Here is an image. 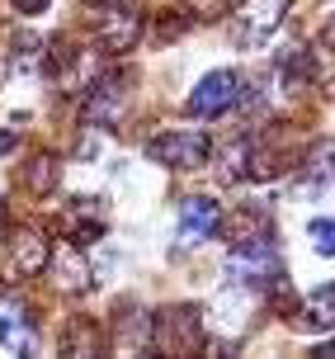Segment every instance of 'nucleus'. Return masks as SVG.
<instances>
[{"mask_svg": "<svg viewBox=\"0 0 335 359\" xmlns=\"http://www.w3.org/2000/svg\"><path fill=\"white\" fill-rule=\"evenodd\" d=\"M222 227V208L212 198H184L179 208V246H198Z\"/></svg>", "mask_w": 335, "mask_h": 359, "instance_id": "obj_5", "label": "nucleus"}, {"mask_svg": "<svg viewBox=\"0 0 335 359\" xmlns=\"http://www.w3.org/2000/svg\"><path fill=\"white\" fill-rule=\"evenodd\" d=\"M0 345L5 350H15V355H29L34 350V317H29V307L19 303V298H0Z\"/></svg>", "mask_w": 335, "mask_h": 359, "instance_id": "obj_6", "label": "nucleus"}, {"mask_svg": "<svg viewBox=\"0 0 335 359\" xmlns=\"http://www.w3.org/2000/svg\"><path fill=\"white\" fill-rule=\"evenodd\" d=\"M57 274H62V288H86L90 284V269H86V255H81V241H67L62 251L53 255Z\"/></svg>", "mask_w": 335, "mask_h": 359, "instance_id": "obj_10", "label": "nucleus"}, {"mask_svg": "<svg viewBox=\"0 0 335 359\" xmlns=\"http://www.w3.org/2000/svg\"><path fill=\"white\" fill-rule=\"evenodd\" d=\"M146 156L160 165H170V170H198V165L208 161V133H198V128H175V133H160L146 142Z\"/></svg>", "mask_w": 335, "mask_h": 359, "instance_id": "obj_2", "label": "nucleus"}, {"mask_svg": "<svg viewBox=\"0 0 335 359\" xmlns=\"http://www.w3.org/2000/svg\"><path fill=\"white\" fill-rule=\"evenodd\" d=\"M151 345L160 355H198L203 345V317L198 307H170V312H156L151 317Z\"/></svg>", "mask_w": 335, "mask_h": 359, "instance_id": "obj_1", "label": "nucleus"}, {"mask_svg": "<svg viewBox=\"0 0 335 359\" xmlns=\"http://www.w3.org/2000/svg\"><path fill=\"white\" fill-rule=\"evenodd\" d=\"M137 34H142V15L132 5H118L109 19H100V48L104 53H128L137 43Z\"/></svg>", "mask_w": 335, "mask_h": 359, "instance_id": "obj_7", "label": "nucleus"}, {"mask_svg": "<svg viewBox=\"0 0 335 359\" xmlns=\"http://www.w3.org/2000/svg\"><path fill=\"white\" fill-rule=\"evenodd\" d=\"M317 355H326V359H335V341H326V345H321V350H317Z\"/></svg>", "mask_w": 335, "mask_h": 359, "instance_id": "obj_16", "label": "nucleus"}, {"mask_svg": "<svg viewBox=\"0 0 335 359\" xmlns=\"http://www.w3.org/2000/svg\"><path fill=\"white\" fill-rule=\"evenodd\" d=\"M86 5H109V0H86Z\"/></svg>", "mask_w": 335, "mask_h": 359, "instance_id": "obj_17", "label": "nucleus"}, {"mask_svg": "<svg viewBox=\"0 0 335 359\" xmlns=\"http://www.w3.org/2000/svg\"><path fill=\"white\" fill-rule=\"evenodd\" d=\"M19 10H24V15H38V10H43V5H48V0H15Z\"/></svg>", "mask_w": 335, "mask_h": 359, "instance_id": "obj_15", "label": "nucleus"}, {"mask_svg": "<svg viewBox=\"0 0 335 359\" xmlns=\"http://www.w3.org/2000/svg\"><path fill=\"white\" fill-rule=\"evenodd\" d=\"M288 5H293V0H241V5H236V24H231V38H236L241 48H260V43L283 24Z\"/></svg>", "mask_w": 335, "mask_h": 359, "instance_id": "obj_3", "label": "nucleus"}, {"mask_svg": "<svg viewBox=\"0 0 335 359\" xmlns=\"http://www.w3.org/2000/svg\"><path fill=\"white\" fill-rule=\"evenodd\" d=\"M307 322L312 326H335V284L317 288V293L307 298Z\"/></svg>", "mask_w": 335, "mask_h": 359, "instance_id": "obj_11", "label": "nucleus"}, {"mask_svg": "<svg viewBox=\"0 0 335 359\" xmlns=\"http://www.w3.org/2000/svg\"><path fill=\"white\" fill-rule=\"evenodd\" d=\"M24 184L34 189V194H48L57 184V156H34L29 161V175H24Z\"/></svg>", "mask_w": 335, "mask_h": 359, "instance_id": "obj_12", "label": "nucleus"}, {"mask_svg": "<svg viewBox=\"0 0 335 359\" xmlns=\"http://www.w3.org/2000/svg\"><path fill=\"white\" fill-rule=\"evenodd\" d=\"M236 100H241V76L236 72H208L198 81V90L189 95V109H194L198 118H217V114H227Z\"/></svg>", "mask_w": 335, "mask_h": 359, "instance_id": "obj_4", "label": "nucleus"}, {"mask_svg": "<svg viewBox=\"0 0 335 359\" xmlns=\"http://www.w3.org/2000/svg\"><path fill=\"white\" fill-rule=\"evenodd\" d=\"M189 5L198 10V19H217V15H227L231 0H189Z\"/></svg>", "mask_w": 335, "mask_h": 359, "instance_id": "obj_14", "label": "nucleus"}, {"mask_svg": "<svg viewBox=\"0 0 335 359\" xmlns=\"http://www.w3.org/2000/svg\"><path fill=\"white\" fill-rule=\"evenodd\" d=\"M307 236H312V246H317L321 255H335V217H317V222L307 227Z\"/></svg>", "mask_w": 335, "mask_h": 359, "instance_id": "obj_13", "label": "nucleus"}, {"mask_svg": "<svg viewBox=\"0 0 335 359\" xmlns=\"http://www.w3.org/2000/svg\"><path fill=\"white\" fill-rule=\"evenodd\" d=\"M10 255H15V274L19 279H29V274H38V269L53 265V246H48L38 232H19L15 241H10Z\"/></svg>", "mask_w": 335, "mask_h": 359, "instance_id": "obj_8", "label": "nucleus"}, {"mask_svg": "<svg viewBox=\"0 0 335 359\" xmlns=\"http://www.w3.org/2000/svg\"><path fill=\"white\" fill-rule=\"evenodd\" d=\"M118 100H123L118 81H114V76H104V81H100V86L86 95V123L109 128V123H114V114H118Z\"/></svg>", "mask_w": 335, "mask_h": 359, "instance_id": "obj_9", "label": "nucleus"}]
</instances>
